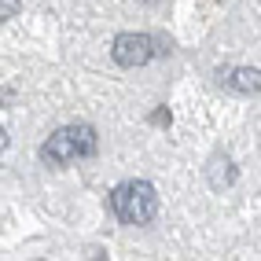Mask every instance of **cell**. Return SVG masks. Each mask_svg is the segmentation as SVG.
<instances>
[{
  "instance_id": "1",
  "label": "cell",
  "mask_w": 261,
  "mask_h": 261,
  "mask_svg": "<svg viewBox=\"0 0 261 261\" xmlns=\"http://www.w3.org/2000/svg\"><path fill=\"white\" fill-rule=\"evenodd\" d=\"M99 151V136L92 125H63L48 136V140L41 144V162L48 166H66L74 159H92V154Z\"/></svg>"
},
{
  "instance_id": "2",
  "label": "cell",
  "mask_w": 261,
  "mask_h": 261,
  "mask_svg": "<svg viewBox=\"0 0 261 261\" xmlns=\"http://www.w3.org/2000/svg\"><path fill=\"white\" fill-rule=\"evenodd\" d=\"M111 206L125 224H151L159 214V191L147 180H125L111 191Z\"/></svg>"
},
{
  "instance_id": "3",
  "label": "cell",
  "mask_w": 261,
  "mask_h": 261,
  "mask_svg": "<svg viewBox=\"0 0 261 261\" xmlns=\"http://www.w3.org/2000/svg\"><path fill=\"white\" fill-rule=\"evenodd\" d=\"M159 51H166V48H159V44H154V37H147V33H118L114 44H111L114 63H118V66H125V70L151 63L154 56H159Z\"/></svg>"
},
{
  "instance_id": "4",
  "label": "cell",
  "mask_w": 261,
  "mask_h": 261,
  "mask_svg": "<svg viewBox=\"0 0 261 261\" xmlns=\"http://www.w3.org/2000/svg\"><path fill=\"white\" fill-rule=\"evenodd\" d=\"M221 85H228L232 92H243V96H257V92H261V70H257V66L221 70Z\"/></svg>"
},
{
  "instance_id": "5",
  "label": "cell",
  "mask_w": 261,
  "mask_h": 261,
  "mask_svg": "<svg viewBox=\"0 0 261 261\" xmlns=\"http://www.w3.org/2000/svg\"><path fill=\"white\" fill-rule=\"evenodd\" d=\"M206 177H210L214 191H224V188H232L239 180V169H236V162L228 159V154H214L210 166H206Z\"/></svg>"
},
{
  "instance_id": "6",
  "label": "cell",
  "mask_w": 261,
  "mask_h": 261,
  "mask_svg": "<svg viewBox=\"0 0 261 261\" xmlns=\"http://www.w3.org/2000/svg\"><path fill=\"white\" fill-rule=\"evenodd\" d=\"M22 0H0V22H11L15 15H19Z\"/></svg>"
},
{
  "instance_id": "7",
  "label": "cell",
  "mask_w": 261,
  "mask_h": 261,
  "mask_svg": "<svg viewBox=\"0 0 261 261\" xmlns=\"http://www.w3.org/2000/svg\"><path fill=\"white\" fill-rule=\"evenodd\" d=\"M147 121H151V125H166V129H169L173 114H169V107H159V111H151V118H147Z\"/></svg>"
},
{
  "instance_id": "8",
  "label": "cell",
  "mask_w": 261,
  "mask_h": 261,
  "mask_svg": "<svg viewBox=\"0 0 261 261\" xmlns=\"http://www.w3.org/2000/svg\"><path fill=\"white\" fill-rule=\"evenodd\" d=\"M8 144H11V136H8V129H4V125H0V154L8 151Z\"/></svg>"
},
{
  "instance_id": "9",
  "label": "cell",
  "mask_w": 261,
  "mask_h": 261,
  "mask_svg": "<svg viewBox=\"0 0 261 261\" xmlns=\"http://www.w3.org/2000/svg\"><path fill=\"white\" fill-rule=\"evenodd\" d=\"M147 4H154V0H147Z\"/></svg>"
}]
</instances>
